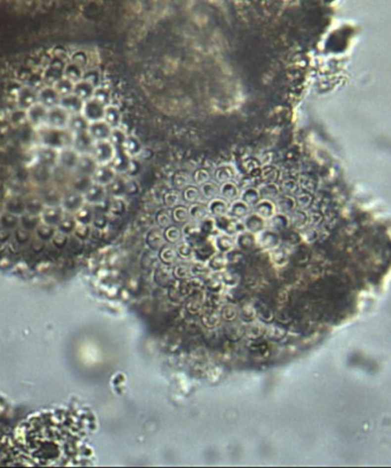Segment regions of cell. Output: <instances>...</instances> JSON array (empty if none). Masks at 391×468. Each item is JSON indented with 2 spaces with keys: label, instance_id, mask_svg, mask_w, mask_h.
Segmentation results:
<instances>
[{
  "label": "cell",
  "instance_id": "cell-1",
  "mask_svg": "<svg viewBox=\"0 0 391 468\" xmlns=\"http://www.w3.org/2000/svg\"><path fill=\"white\" fill-rule=\"evenodd\" d=\"M90 56L42 47L0 65V257L49 259L93 223V179L77 134L90 128L77 91Z\"/></svg>",
  "mask_w": 391,
  "mask_h": 468
},
{
  "label": "cell",
  "instance_id": "cell-2",
  "mask_svg": "<svg viewBox=\"0 0 391 468\" xmlns=\"http://www.w3.org/2000/svg\"><path fill=\"white\" fill-rule=\"evenodd\" d=\"M126 138V133L120 127L113 128L111 136H110V141L114 147V158L111 165L117 174H127L132 163V157L125 149Z\"/></svg>",
  "mask_w": 391,
  "mask_h": 468
},
{
  "label": "cell",
  "instance_id": "cell-3",
  "mask_svg": "<svg viewBox=\"0 0 391 468\" xmlns=\"http://www.w3.org/2000/svg\"><path fill=\"white\" fill-rule=\"evenodd\" d=\"M94 157L99 165L111 164L114 158V147L110 140L98 141L94 149Z\"/></svg>",
  "mask_w": 391,
  "mask_h": 468
},
{
  "label": "cell",
  "instance_id": "cell-4",
  "mask_svg": "<svg viewBox=\"0 0 391 468\" xmlns=\"http://www.w3.org/2000/svg\"><path fill=\"white\" fill-rule=\"evenodd\" d=\"M117 172L114 171V168L112 167L111 164L108 165H99L98 167L97 172L94 174V182L98 184H101V186H104L108 188L110 184L112 183V181L116 179L117 176Z\"/></svg>",
  "mask_w": 391,
  "mask_h": 468
},
{
  "label": "cell",
  "instance_id": "cell-5",
  "mask_svg": "<svg viewBox=\"0 0 391 468\" xmlns=\"http://www.w3.org/2000/svg\"><path fill=\"white\" fill-rule=\"evenodd\" d=\"M113 128L104 119L92 121L90 125V133L97 141L110 140Z\"/></svg>",
  "mask_w": 391,
  "mask_h": 468
},
{
  "label": "cell",
  "instance_id": "cell-6",
  "mask_svg": "<svg viewBox=\"0 0 391 468\" xmlns=\"http://www.w3.org/2000/svg\"><path fill=\"white\" fill-rule=\"evenodd\" d=\"M124 174H118L112 183L108 187V193L112 198H121L127 195L128 179L124 178Z\"/></svg>",
  "mask_w": 391,
  "mask_h": 468
},
{
  "label": "cell",
  "instance_id": "cell-7",
  "mask_svg": "<svg viewBox=\"0 0 391 468\" xmlns=\"http://www.w3.org/2000/svg\"><path fill=\"white\" fill-rule=\"evenodd\" d=\"M255 208V213H257L263 219H268V217H272L275 215L276 212V204L272 200H268V198H261V200L254 205Z\"/></svg>",
  "mask_w": 391,
  "mask_h": 468
},
{
  "label": "cell",
  "instance_id": "cell-8",
  "mask_svg": "<svg viewBox=\"0 0 391 468\" xmlns=\"http://www.w3.org/2000/svg\"><path fill=\"white\" fill-rule=\"evenodd\" d=\"M208 213H211L213 216H220L227 214L229 211V203L222 197H215L208 202L207 204Z\"/></svg>",
  "mask_w": 391,
  "mask_h": 468
},
{
  "label": "cell",
  "instance_id": "cell-9",
  "mask_svg": "<svg viewBox=\"0 0 391 468\" xmlns=\"http://www.w3.org/2000/svg\"><path fill=\"white\" fill-rule=\"evenodd\" d=\"M236 175V171L234 166L229 164H224L221 165V166L217 167L215 171H214V179H215V182L217 183H224L228 181H232Z\"/></svg>",
  "mask_w": 391,
  "mask_h": 468
},
{
  "label": "cell",
  "instance_id": "cell-10",
  "mask_svg": "<svg viewBox=\"0 0 391 468\" xmlns=\"http://www.w3.org/2000/svg\"><path fill=\"white\" fill-rule=\"evenodd\" d=\"M220 196L226 201H236L241 196V190L234 181H228L221 183Z\"/></svg>",
  "mask_w": 391,
  "mask_h": 468
},
{
  "label": "cell",
  "instance_id": "cell-11",
  "mask_svg": "<svg viewBox=\"0 0 391 468\" xmlns=\"http://www.w3.org/2000/svg\"><path fill=\"white\" fill-rule=\"evenodd\" d=\"M104 120L108 123L112 128L120 127L121 124V113L120 110L118 109L117 105L113 103H110L105 106V113H104Z\"/></svg>",
  "mask_w": 391,
  "mask_h": 468
},
{
  "label": "cell",
  "instance_id": "cell-12",
  "mask_svg": "<svg viewBox=\"0 0 391 468\" xmlns=\"http://www.w3.org/2000/svg\"><path fill=\"white\" fill-rule=\"evenodd\" d=\"M191 183H193V178H191L190 173L187 171L175 172L171 179L172 188H174V189H179V190H182L183 188H186Z\"/></svg>",
  "mask_w": 391,
  "mask_h": 468
},
{
  "label": "cell",
  "instance_id": "cell-13",
  "mask_svg": "<svg viewBox=\"0 0 391 468\" xmlns=\"http://www.w3.org/2000/svg\"><path fill=\"white\" fill-rule=\"evenodd\" d=\"M228 212L234 217H245L249 214V205H247L244 201L238 198V200L232 201L229 204Z\"/></svg>",
  "mask_w": 391,
  "mask_h": 468
},
{
  "label": "cell",
  "instance_id": "cell-14",
  "mask_svg": "<svg viewBox=\"0 0 391 468\" xmlns=\"http://www.w3.org/2000/svg\"><path fill=\"white\" fill-rule=\"evenodd\" d=\"M181 196H182V201L184 203H188V204H194V203H197L199 201V198L201 197L200 195V190H199V187L196 186V184L191 183L189 186H187L186 188H183L181 190Z\"/></svg>",
  "mask_w": 391,
  "mask_h": 468
},
{
  "label": "cell",
  "instance_id": "cell-15",
  "mask_svg": "<svg viewBox=\"0 0 391 468\" xmlns=\"http://www.w3.org/2000/svg\"><path fill=\"white\" fill-rule=\"evenodd\" d=\"M199 190H200L201 197L205 200L211 201L213 198L220 196V186L215 181H208L201 186H199Z\"/></svg>",
  "mask_w": 391,
  "mask_h": 468
},
{
  "label": "cell",
  "instance_id": "cell-16",
  "mask_svg": "<svg viewBox=\"0 0 391 468\" xmlns=\"http://www.w3.org/2000/svg\"><path fill=\"white\" fill-rule=\"evenodd\" d=\"M125 149H126L127 154L130 155L132 158H136L140 156L142 153V145L140 140L134 135H127L126 141H125Z\"/></svg>",
  "mask_w": 391,
  "mask_h": 468
},
{
  "label": "cell",
  "instance_id": "cell-17",
  "mask_svg": "<svg viewBox=\"0 0 391 468\" xmlns=\"http://www.w3.org/2000/svg\"><path fill=\"white\" fill-rule=\"evenodd\" d=\"M239 197H241L242 201H244L246 204L249 206H254L261 200L259 188H254V187L246 188V189L242 191L241 196Z\"/></svg>",
  "mask_w": 391,
  "mask_h": 468
},
{
  "label": "cell",
  "instance_id": "cell-18",
  "mask_svg": "<svg viewBox=\"0 0 391 468\" xmlns=\"http://www.w3.org/2000/svg\"><path fill=\"white\" fill-rule=\"evenodd\" d=\"M245 227L250 231H259L264 227V219L257 213H252L245 216Z\"/></svg>",
  "mask_w": 391,
  "mask_h": 468
},
{
  "label": "cell",
  "instance_id": "cell-19",
  "mask_svg": "<svg viewBox=\"0 0 391 468\" xmlns=\"http://www.w3.org/2000/svg\"><path fill=\"white\" fill-rule=\"evenodd\" d=\"M181 200H182V196H181V190L174 189V188H172V189L166 191L163 198L164 204L167 206V208H175V206H178L180 204Z\"/></svg>",
  "mask_w": 391,
  "mask_h": 468
},
{
  "label": "cell",
  "instance_id": "cell-20",
  "mask_svg": "<svg viewBox=\"0 0 391 468\" xmlns=\"http://www.w3.org/2000/svg\"><path fill=\"white\" fill-rule=\"evenodd\" d=\"M188 209H189L190 217H193V219H196V220L205 219L208 213L207 206H206L205 204H202V203H198V202L191 204Z\"/></svg>",
  "mask_w": 391,
  "mask_h": 468
},
{
  "label": "cell",
  "instance_id": "cell-21",
  "mask_svg": "<svg viewBox=\"0 0 391 468\" xmlns=\"http://www.w3.org/2000/svg\"><path fill=\"white\" fill-rule=\"evenodd\" d=\"M191 178H193V183L199 187V186H201V184L211 181L212 174L207 168L201 167V168L196 169L193 174H191Z\"/></svg>",
  "mask_w": 391,
  "mask_h": 468
},
{
  "label": "cell",
  "instance_id": "cell-22",
  "mask_svg": "<svg viewBox=\"0 0 391 468\" xmlns=\"http://www.w3.org/2000/svg\"><path fill=\"white\" fill-rule=\"evenodd\" d=\"M261 198H268V200H272V198L278 197L279 189L278 187L274 183H267L263 184L259 188Z\"/></svg>",
  "mask_w": 391,
  "mask_h": 468
},
{
  "label": "cell",
  "instance_id": "cell-23",
  "mask_svg": "<svg viewBox=\"0 0 391 468\" xmlns=\"http://www.w3.org/2000/svg\"><path fill=\"white\" fill-rule=\"evenodd\" d=\"M94 97L97 98L98 101L104 103L105 105H108V104H110V103H112L111 93H110V91L108 90V88L103 86L102 84L98 85V86H97V88H95Z\"/></svg>",
  "mask_w": 391,
  "mask_h": 468
},
{
  "label": "cell",
  "instance_id": "cell-24",
  "mask_svg": "<svg viewBox=\"0 0 391 468\" xmlns=\"http://www.w3.org/2000/svg\"><path fill=\"white\" fill-rule=\"evenodd\" d=\"M189 216V209H188L186 206L179 204L178 206H175V208H173L172 217L176 222H184V221L188 220Z\"/></svg>",
  "mask_w": 391,
  "mask_h": 468
},
{
  "label": "cell",
  "instance_id": "cell-25",
  "mask_svg": "<svg viewBox=\"0 0 391 468\" xmlns=\"http://www.w3.org/2000/svg\"><path fill=\"white\" fill-rule=\"evenodd\" d=\"M125 209H126V204L121 198H113L111 204L109 205V211L116 215L121 214Z\"/></svg>",
  "mask_w": 391,
  "mask_h": 468
},
{
  "label": "cell",
  "instance_id": "cell-26",
  "mask_svg": "<svg viewBox=\"0 0 391 468\" xmlns=\"http://www.w3.org/2000/svg\"><path fill=\"white\" fill-rule=\"evenodd\" d=\"M171 217H172V213H169L168 209H166V208L160 209L156 215L157 222L159 223L160 226H167V224L169 223V221H171Z\"/></svg>",
  "mask_w": 391,
  "mask_h": 468
},
{
  "label": "cell",
  "instance_id": "cell-27",
  "mask_svg": "<svg viewBox=\"0 0 391 468\" xmlns=\"http://www.w3.org/2000/svg\"><path fill=\"white\" fill-rule=\"evenodd\" d=\"M139 172H140V163L136 160V158H132V163H131V166H130V169H128L127 174L130 176H134L138 174Z\"/></svg>",
  "mask_w": 391,
  "mask_h": 468
}]
</instances>
